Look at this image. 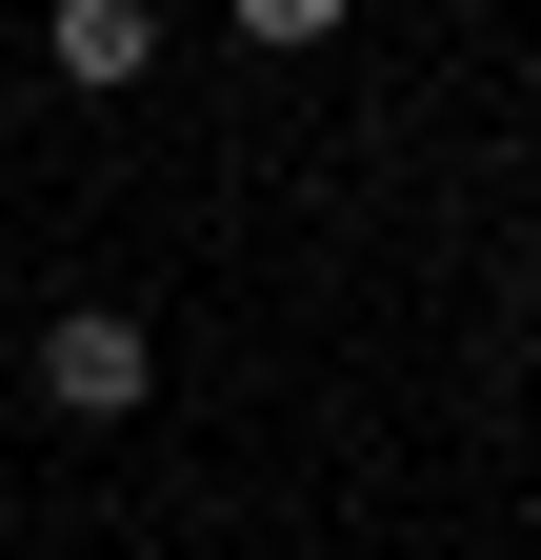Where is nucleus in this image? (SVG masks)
Segmentation results:
<instances>
[{
	"label": "nucleus",
	"instance_id": "obj_1",
	"mask_svg": "<svg viewBox=\"0 0 541 560\" xmlns=\"http://www.w3.org/2000/svg\"><path fill=\"white\" fill-rule=\"evenodd\" d=\"M41 400H60V420H141V400H161V340L120 320V301H60V320H41Z\"/></svg>",
	"mask_w": 541,
	"mask_h": 560
},
{
	"label": "nucleus",
	"instance_id": "obj_2",
	"mask_svg": "<svg viewBox=\"0 0 541 560\" xmlns=\"http://www.w3.org/2000/svg\"><path fill=\"white\" fill-rule=\"evenodd\" d=\"M41 60H60V81H161V0H60V21H41Z\"/></svg>",
	"mask_w": 541,
	"mask_h": 560
}]
</instances>
